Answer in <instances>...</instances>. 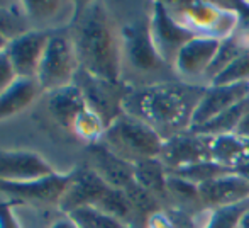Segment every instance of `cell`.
Segmentation results:
<instances>
[{
	"label": "cell",
	"mask_w": 249,
	"mask_h": 228,
	"mask_svg": "<svg viewBox=\"0 0 249 228\" xmlns=\"http://www.w3.org/2000/svg\"><path fill=\"white\" fill-rule=\"evenodd\" d=\"M205 87L180 80L146 87H129L122 111L149 124L163 140L192 129L194 114Z\"/></svg>",
	"instance_id": "6da1fadb"
},
{
	"label": "cell",
	"mask_w": 249,
	"mask_h": 228,
	"mask_svg": "<svg viewBox=\"0 0 249 228\" xmlns=\"http://www.w3.org/2000/svg\"><path fill=\"white\" fill-rule=\"evenodd\" d=\"M70 36L80 68L100 79L122 82L117 22L105 3H76Z\"/></svg>",
	"instance_id": "7a4b0ae2"
},
{
	"label": "cell",
	"mask_w": 249,
	"mask_h": 228,
	"mask_svg": "<svg viewBox=\"0 0 249 228\" xmlns=\"http://www.w3.org/2000/svg\"><path fill=\"white\" fill-rule=\"evenodd\" d=\"M153 2L134 3L121 19L115 17L121 46L122 82L127 87H146L177 80L173 66L156 51L151 36Z\"/></svg>",
	"instance_id": "3957f363"
},
{
	"label": "cell",
	"mask_w": 249,
	"mask_h": 228,
	"mask_svg": "<svg viewBox=\"0 0 249 228\" xmlns=\"http://www.w3.org/2000/svg\"><path fill=\"white\" fill-rule=\"evenodd\" d=\"M170 17L194 38L222 41L239 27V14L232 2L170 0L163 2Z\"/></svg>",
	"instance_id": "277c9868"
},
{
	"label": "cell",
	"mask_w": 249,
	"mask_h": 228,
	"mask_svg": "<svg viewBox=\"0 0 249 228\" xmlns=\"http://www.w3.org/2000/svg\"><path fill=\"white\" fill-rule=\"evenodd\" d=\"M100 142L112 153L134 166L142 160L160 159L164 140L144 121L122 113L107 126Z\"/></svg>",
	"instance_id": "5b68a950"
},
{
	"label": "cell",
	"mask_w": 249,
	"mask_h": 228,
	"mask_svg": "<svg viewBox=\"0 0 249 228\" xmlns=\"http://www.w3.org/2000/svg\"><path fill=\"white\" fill-rule=\"evenodd\" d=\"M78 68V58L70 33H50L36 77L41 90L50 94L53 90L71 85Z\"/></svg>",
	"instance_id": "8992f818"
},
{
	"label": "cell",
	"mask_w": 249,
	"mask_h": 228,
	"mask_svg": "<svg viewBox=\"0 0 249 228\" xmlns=\"http://www.w3.org/2000/svg\"><path fill=\"white\" fill-rule=\"evenodd\" d=\"M73 83L82 92L87 107L92 109L97 116H100L105 126H108L115 118H119L124 113L122 111V101H124L125 92L129 89L124 82L105 80L78 68Z\"/></svg>",
	"instance_id": "52a82bcc"
},
{
	"label": "cell",
	"mask_w": 249,
	"mask_h": 228,
	"mask_svg": "<svg viewBox=\"0 0 249 228\" xmlns=\"http://www.w3.org/2000/svg\"><path fill=\"white\" fill-rule=\"evenodd\" d=\"M220 41L210 38H192L173 62L177 80L188 85L207 87V73L213 63Z\"/></svg>",
	"instance_id": "ba28073f"
},
{
	"label": "cell",
	"mask_w": 249,
	"mask_h": 228,
	"mask_svg": "<svg viewBox=\"0 0 249 228\" xmlns=\"http://www.w3.org/2000/svg\"><path fill=\"white\" fill-rule=\"evenodd\" d=\"M160 160L168 172H178L210 160V138L194 129L164 140Z\"/></svg>",
	"instance_id": "9c48e42d"
},
{
	"label": "cell",
	"mask_w": 249,
	"mask_h": 228,
	"mask_svg": "<svg viewBox=\"0 0 249 228\" xmlns=\"http://www.w3.org/2000/svg\"><path fill=\"white\" fill-rule=\"evenodd\" d=\"M50 33L29 29L19 34L14 40H9L5 53L12 63L19 79H36L41 60L46 50Z\"/></svg>",
	"instance_id": "30bf717a"
},
{
	"label": "cell",
	"mask_w": 249,
	"mask_h": 228,
	"mask_svg": "<svg viewBox=\"0 0 249 228\" xmlns=\"http://www.w3.org/2000/svg\"><path fill=\"white\" fill-rule=\"evenodd\" d=\"M151 36L156 46V51L166 63L173 66L175 58L178 57L180 50L192 40V34L180 27L170 14L166 12L163 2H153L151 10Z\"/></svg>",
	"instance_id": "8fae6325"
},
{
	"label": "cell",
	"mask_w": 249,
	"mask_h": 228,
	"mask_svg": "<svg viewBox=\"0 0 249 228\" xmlns=\"http://www.w3.org/2000/svg\"><path fill=\"white\" fill-rule=\"evenodd\" d=\"M108 187L110 186L105 184L90 167H80L71 170V182L59 201V209L65 215H70L83 206L95 208Z\"/></svg>",
	"instance_id": "7c38bea8"
},
{
	"label": "cell",
	"mask_w": 249,
	"mask_h": 228,
	"mask_svg": "<svg viewBox=\"0 0 249 228\" xmlns=\"http://www.w3.org/2000/svg\"><path fill=\"white\" fill-rule=\"evenodd\" d=\"M246 99H249V83H231V85L212 83V85L205 87V92H203L197 111L194 114L192 128L205 124L210 119L217 118L224 111L231 109Z\"/></svg>",
	"instance_id": "4fadbf2b"
},
{
	"label": "cell",
	"mask_w": 249,
	"mask_h": 228,
	"mask_svg": "<svg viewBox=\"0 0 249 228\" xmlns=\"http://www.w3.org/2000/svg\"><path fill=\"white\" fill-rule=\"evenodd\" d=\"M87 167H90L110 187L124 191L134 182V166L112 153L102 142L87 146Z\"/></svg>",
	"instance_id": "5bb4252c"
},
{
	"label": "cell",
	"mask_w": 249,
	"mask_h": 228,
	"mask_svg": "<svg viewBox=\"0 0 249 228\" xmlns=\"http://www.w3.org/2000/svg\"><path fill=\"white\" fill-rule=\"evenodd\" d=\"M71 182V172L59 174L54 172L51 175L27 182H3L0 181V191L7 196L22 199H33V201L43 203H58L61 201L63 194Z\"/></svg>",
	"instance_id": "9a60e30c"
},
{
	"label": "cell",
	"mask_w": 249,
	"mask_h": 228,
	"mask_svg": "<svg viewBox=\"0 0 249 228\" xmlns=\"http://www.w3.org/2000/svg\"><path fill=\"white\" fill-rule=\"evenodd\" d=\"M54 174L53 167L41 155L27 150L0 152V181L27 182Z\"/></svg>",
	"instance_id": "2e32d148"
},
{
	"label": "cell",
	"mask_w": 249,
	"mask_h": 228,
	"mask_svg": "<svg viewBox=\"0 0 249 228\" xmlns=\"http://www.w3.org/2000/svg\"><path fill=\"white\" fill-rule=\"evenodd\" d=\"M198 191L205 209H215L248 199L249 181L241 177L237 172H229V174L202 184Z\"/></svg>",
	"instance_id": "e0dca14e"
},
{
	"label": "cell",
	"mask_w": 249,
	"mask_h": 228,
	"mask_svg": "<svg viewBox=\"0 0 249 228\" xmlns=\"http://www.w3.org/2000/svg\"><path fill=\"white\" fill-rule=\"evenodd\" d=\"M48 109L59 126L71 131L75 119L87 109V103L78 87L71 83L48 94Z\"/></svg>",
	"instance_id": "ac0fdd59"
},
{
	"label": "cell",
	"mask_w": 249,
	"mask_h": 228,
	"mask_svg": "<svg viewBox=\"0 0 249 228\" xmlns=\"http://www.w3.org/2000/svg\"><path fill=\"white\" fill-rule=\"evenodd\" d=\"M210 160L229 172L239 170L249 164V142L236 133L210 138Z\"/></svg>",
	"instance_id": "d6986e66"
},
{
	"label": "cell",
	"mask_w": 249,
	"mask_h": 228,
	"mask_svg": "<svg viewBox=\"0 0 249 228\" xmlns=\"http://www.w3.org/2000/svg\"><path fill=\"white\" fill-rule=\"evenodd\" d=\"M166 194H168V208L180 209L183 213H188L192 216L205 215V206L200 198L198 186L185 181L175 174H168L166 181Z\"/></svg>",
	"instance_id": "ffe728a7"
},
{
	"label": "cell",
	"mask_w": 249,
	"mask_h": 228,
	"mask_svg": "<svg viewBox=\"0 0 249 228\" xmlns=\"http://www.w3.org/2000/svg\"><path fill=\"white\" fill-rule=\"evenodd\" d=\"M39 92L41 87L36 79H17L0 94V121L29 107Z\"/></svg>",
	"instance_id": "44dd1931"
},
{
	"label": "cell",
	"mask_w": 249,
	"mask_h": 228,
	"mask_svg": "<svg viewBox=\"0 0 249 228\" xmlns=\"http://www.w3.org/2000/svg\"><path fill=\"white\" fill-rule=\"evenodd\" d=\"M166 167L160 159H149L134 164V181L142 189L153 194L161 203L163 209L168 208V194H166V181H168Z\"/></svg>",
	"instance_id": "7402d4cb"
},
{
	"label": "cell",
	"mask_w": 249,
	"mask_h": 228,
	"mask_svg": "<svg viewBox=\"0 0 249 228\" xmlns=\"http://www.w3.org/2000/svg\"><path fill=\"white\" fill-rule=\"evenodd\" d=\"M248 109H249V99L236 104V106L231 107V109L224 111L222 114L210 119L205 124L198 126V128H192V129L209 136V138H215V136H224V135H234L237 126H239V123L243 121L244 114L248 113Z\"/></svg>",
	"instance_id": "603a6c76"
},
{
	"label": "cell",
	"mask_w": 249,
	"mask_h": 228,
	"mask_svg": "<svg viewBox=\"0 0 249 228\" xmlns=\"http://www.w3.org/2000/svg\"><path fill=\"white\" fill-rule=\"evenodd\" d=\"M249 211V198L222 208L207 209L200 228H239L243 216Z\"/></svg>",
	"instance_id": "cb8c5ba5"
},
{
	"label": "cell",
	"mask_w": 249,
	"mask_h": 228,
	"mask_svg": "<svg viewBox=\"0 0 249 228\" xmlns=\"http://www.w3.org/2000/svg\"><path fill=\"white\" fill-rule=\"evenodd\" d=\"M105 129H107V126H105V123L100 119V116H97L92 109L87 107V109L82 111V114L75 119L71 133H75L80 140H83V142H87L89 145H92V143L100 142Z\"/></svg>",
	"instance_id": "d4e9b609"
},
{
	"label": "cell",
	"mask_w": 249,
	"mask_h": 228,
	"mask_svg": "<svg viewBox=\"0 0 249 228\" xmlns=\"http://www.w3.org/2000/svg\"><path fill=\"white\" fill-rule=\"evenodd\" d=\"M70 218L76 223L80 228H129L119 220L102 213L100 209L92 208V206H83L75 211L70 213Z\"/></svg>",
	"instance_id": "484cf974"
},
{
	"label": "cell",
	"mask_w": 249,
	"mask_h": 228,
	"mask_svg": "<svg viewBox=\"0 0 249 228\" xmlns=\"http://www.w3.org/2000/svg\"><path fill=\"white\" fill-rule=\"evenodd\" d=\"M170 174H175L178 177L185 179V181L192 182L195 186H202L209 181H213V179L220 177V175H226L229 174V170L222 169L220 166H217L215 162L209 160V162H202V164H197V166H192L188 169H183V170H178V172H170Z\"/></svg>",
	"instance_id": "4316f807"
},
{
	"label": "cell",
	"mask_w": 249,
	"mask_h": 228,
	"mask_svg": "<svg viewBox=\"0 0 249 228\" xmlns=\"http://www.w3.org/2000/svg\"><path fill=\"white\" fill-rule=\"evenodd\" d=\"M212 83L231 85V83H249V50L244 51L231 66H227ZM210 83V85H212Z\"/></svg>",
	"instance_id": "83f0119b"
},
{
	"label": "cell",
	"mask_w": 249,
	"mask_h": 228,
	"mask_svg": "<svg viewBox=\"0 0 249 228\" xmlns=\"http://www.w3.org/2000/svg\"><path fill=\"white\" fill-rule=\"evenodd\" d=\"M24 12L16 10L14 7H0V36L7 40H14L19 34L26 33V24H24Z\"/></svg>",
	"instance_id": "f1b7e54d"
},
{
	"label": "cell",
	"mask_w": 249,
	"mask_h": 228,
	"mask_svg": "<svg viewBox=\"0 0 249 228\" xmlns=\"http://www.w3.org/2000/svg\"><path fill=\"white\" fill-rule=\"evenodd\" d=\"M63 3L56 2V0H46V2H22L20 3V9H22L24 16L31 17L33 21H48L53 16L59 12Z\"/></svg>",
	"instance_id": "f546056e"
},
{
	"label": "cell",
	"mask_w": 249,
	"mask_h": 228,
	"mask_svg": "<svg viewBox=\"0 0 249 228\" xmlns=\"http://www.w3.org/2000/svg\"><path fill=\"white\" fill-rule=\"evenodd\" d=\"M17 79H19V77H17V73H16V70H14L9 57H7L5 50L0 51V94H2L3 90L9 89Z\"/></svg>",
	"instance_id": "4dcf8cb0"
},
{
	"label": "cell",
	"mask_w": 249,
	"mask_h": 228,
	"mask_svg": "<svg viewBox=\"0 0 249 228\" xmlns=\"http://www.w3.org/2000/svg\"><path fill=\"white\" fill-rule=\"evenodd\" d=\"M0 228H22L10 203L0 201Z\"/></svg>",
	"instance_id": "1f68e13d"
},
{
	"label": "cell",
	"mask_w": 249,
	"mask_h": 228,
	"mask_svg": "<svg viewBox=\"0 0 249 228\" xmlns=\"http://www.w3.org/2000/svg\"><path fill=\"white\" fill-rule=\"evenodd\" d=\"M236 135L249 142V109H248V113L244 114V118H243V121L239 123V126H237Z\"/></svg>",
	"instance_id": "d6a6232c"
},
{
	"label": "cell",
	"mask_w": 249,
	"mask_h": 228,
	"mask_svg": "<svg viewBox=\"0 0 249 228\" xmlns=\"http://www.w3.org/2000/svg\"><path fill=\"white\" fill-rule=\"evenodd\" d=\"M50 228H80V227L68 215H65L63 218H58L56 222H53Z\"/></svg>",
	"instance_id": "836d02e7"
},
{
	"label": "cell",
	"mask_w": 249,
	"mask_h": 228,
	"mask_svg": "<svg viewBox=\"0 0 249 228\" xmlns=\"http://www.w3.org/2000/svg\"><path fill=\"white\" fill-rule=\"evenodd\" d=\"M236 172L241 175V177H244L246 181H249V164H246V166L241 167V169H239V170H236Z\"/></svg>",
	"instance_id": "e575fe53"
},
{
	"label": "cell",
	"mask_w": 249,
	"mask_h": 228,
	"mask_svg": "<svg viewBox=\"0 0 249 228\" xmlns=\"http://www.w3.org/2000/svg\"><path fill=\"white\" fill-rule=\"evenodd\" d=\"M239 228H249V211L243 216V220H241V227H239Z\"/></svg>",
	"instance_id": "d590c367"
},
{
	"label": "cell",
	"mask_w": 249,
	"mask_h": 228,
	"mask_svg": "<svg viewBox=\"0 0 249 228\" xmlns=\"http://www.w3.org/2000/svg\"><path fill=\"white\" fill-rule=\"evenodd\" d=\"M7 43H9V40H7V38H3V36H0V51L5 50Z\"/></svg>",
	"instance_id": "8d00e7d4"
},
{
	"label": "cell",
	"mask_w": 249,
	"mask_h": 228,
	"mask_svg": "<svg viewBox=\"0 0 249 228\" xmlns=\"http://www.w3.org/2000/svg\"><path fill=\"white\" fill-rule=\"evenodd\" d=\"M246 3H248V5H249V0H246Z\"/></svg>",
	"instance_id": "74e56055"
}]
</instances>
